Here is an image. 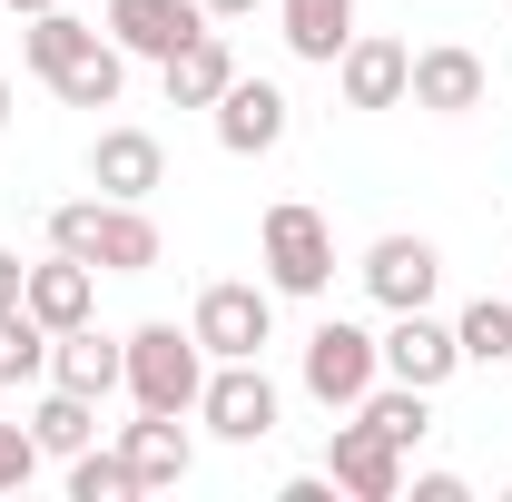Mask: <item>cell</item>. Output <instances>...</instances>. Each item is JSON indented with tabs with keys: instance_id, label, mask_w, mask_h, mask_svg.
Segmentation results:
<instances>
[{
	"instance_id": "4fadbf2b",
	"label": "cell",
	"mask_w": 512,
	"mask_h": 502,
	"mask_svg": "<svg viewBox=\"0 0 512 502\" xmlns=\"http://www.w3.org/2000/svg\"><path fill=\"white\" fill-rule=\"evenodd\" d=\"M99 30L119 40L128 60H168V50H188L197 30H207V10H197V0H109Z\"/></svg>"
},
{
	"instance_id": "8fae6325",
	"label": "cell",
	"mask_w": 512,
	"mask_h": 502,
	"mask_svg": "<svg viewBox=\"0 0 512 502\" xmlns=\"http://www.w3.org/2000/svg\"><path fill=\"white\" fill-rule=\"evenodd\" d=\"M89 188L148 207V197L168 188V148H158L148 128H99V148H89Z\"/></svg>"
},
{
	"instance_id": "83f0119b",
	"label": "cell",
	"mask_w": 512,
	"mask_h": 502,
	"mask_svg": "<svg viewBox=\"0 0 512 502\" xmlns=\"http://www.w3.org/2000/svg\"><path fill=\"white\" fill-rule=\"evenodd\" d=\"M276 502H335V473H296V483H286Z\"/></svg>"
},
{
	"instance_id": "e0dca14e",
	"label": "cell",
	"mask_w": 512,
	"mask_h": 502,
	"mask_svg": "<svg viewBox=\"0 0 512 502\" xmlns=\"http://www.w3.org/2000/svg\"><path fill=\"white\" fill-rule=\"evenodd\" d=\"M158 79H168V109H217V99H227V79H237V50H227V30L207 20L188 50H168V60H158Z\"/></svg>"
},
{
	"instance_id": "ac0fdd59",
	"label": "cell",
	"mask_w": 512,
	"mask_h": 502,
	"mask_svg": "<svg viewBox=\"0 0 512 502\" xmlns=\"http://www.w3.org/2000/svg\"><path fill=\"white\" fill-rule=\"evenodd\" d=\"M20 306L40 315V325H50V335H60V325H89V315H99V266H79V256H40V266H30V286H20Z\"/></svg>"
},
{
	"instance_id": "8992f818",
	"label": "cell",
	"mask_w": 512,
	"mask_h": 502,
	"mask_svg": "<svg viewBox=\"0 0 512 502\" xmlns=\"http://www.w3.org/2000/svg\"><path fill=\"white\" fill-rule=\"evenodd\" d=\"M276 414H286V394L266 384V365H256V355L207 365V384H197V424H207L217 443H266V434H276Z\"/></svg>"
},
{
	"instance_id": "44dd1931",
	"label": "cell",
	"mask_w": 512,
	"mask_h": 502,
	"mask_svg": "<svg viewBox=\"0 0 512 502\" xmlns=\"http://www.w3.org/2000/svg\"><path fill=\"white\" fill-rule=\"evenodd\" d=\"M30 434H40V453H89V443H99V404H89V394H69V384H50V394H40V414H30Z\"/></svg>"
},
{
	"instance_id": "7a4b0ae2",
	"label": "cell",
	"mask_w": 512,
	"mask_h": 502,
	"mask_svg": "<svg viewBox=\"0 0 512 502\" xmlns=\"http://www.w3.org/2000/svg\"><path fill=\"white\" fill-rule=\"evenodd\" d=\"M256 266L276 296H325L335 286V227H325L306 197H276L266 227H256Z\"/></svg>"
},
{
	"instance_id": "ffe728a7",
	"label": "cell",
	"mask_w": 512,
	"mask_h": 502,
	"mask_svg": "<svg viewBox=\"0 0 512 502\" xmlns=\"http://www.w3.org/2000/svg\"><path fill=\"white\" fill-rule=\"evenodd\" d=\"M50 89H60L69 109H119V89H128V50H119V40H89V50H79V60H69Z\"/></svg>"
},
{
	"instance_id": "6da1fadb",
	"label": "cell",
	"mask_w": 512,
	"mask_h": 502,
	"mask_svg": "<svg viewBox=\"0 0 512 502\" xmlns=\"http://www.w3.org/2000/svg\"><path fill=\"white\" fill-rule=\"evenodd\" d=\"M50 247L79 256V266H99V276H148L168 256V237L128 197H69V207H50Z\"/></svg>"
},
{
	"instance_id": "5b68a950",
	"label": "cell",
	"mask_w": 512,
	"mask_h": 502,
	"mask_svg": "<svg viewBox=\"0 0 512 502\" xmlns=\"http://www.w3.org/2000/svg\"><path fill=\"white\" fill-rule=\"evenodd\" d=\"M188 335L207 345V365H227V355H266V335H276V286L266 276H217V286H197V315Z\"/></svg>"
},
{
	"instance_id": "30bf717a",
	"label": "cell",
	"mask_w": 512,
	"mask_h": 502,
	"mask_svg": "<svg viewBox=\"0 0 512 502\" xmlns=\"http://www.w3.org/2000/svg\"><path fill=\"white\" fill-rule=\"evenodd\" d=\"M355 276H365V296H375L384 315L434 306V286H444V247H434V237H375Z\"/></svg>"
},
{
	"instance_id": "277c9868",
	"label": "cell",
	"mask_w": 512,
	"mask_h": 502,
	"mask_svg": "<svg viewBox=\"0 0 512 502\" xmlns=\"http://www.w3.org/2000/svg\"><path fill=\"white\" fill-rule=\"evenodd\" d=\"M296 384L316 394L325 414H355V404L384 384V345L355 325V315H325L316 335H306V355H296Z\"/></svg>"
},
{
	"instance_id": "f1b7e54d",
	"label": "cell",
	"mask_w": 512,
	"mask_h": 502,
	"mask_svg": "<svg viewBox=\"0 0 512 502\" xmlns=\"http://www.w3.org/2000/svg\"><path fill=\"white\" fill-rule=\"evenodd\" d=\"M20 286H30V266H20V256H10V247H0V315H10V306H20Z\"/></svg>"
},
{
	"instance_id": "7402d4cb",
	"label": "cell",
	"mask_w": 512,
	"mask_h": 502,
	"mask_svg": "<svg viewBox=\"0 0 512 502\" xmlns=\"http://www.w3.org/2000/svg\"><path fill=\"white\" fill-rule=\"evenodd\" d=\"M355 414H365L375 434H394V443H404V453H414V443L434 434V394H424V384H394V375H384L375 394L355 404Z\"/></svg>"
},
{
	"instance_id": "f546056e",
	"label": "cell",
	"mask_w": 512,
	"mask_h": 502,
	"mask_svg": "<svg viewBox=\"0 0 512 502\" xmlns=\"http://www.w3.org/2000/svg\"><path fill=\"white\" fill-rule=\"evenodd\" d=\"M197 10H207V20H247L256 0H197Z\"/></svg>"
},
{
	"instance_id": "5bb4252c",
	"label": "cell",
	"mask_w": 512,
	"mask_h": 502,
	"mask_svg": "<svg viewBox=\"0 0 512 502\" xmlns=\"http://www.w3.org/2000/svg\"><path fill=\"white\" fill-rule=\"evenodd\" d=\"M483 89H493V69L473 60L463 40L414 50V109H434V119H473V109H483Z\"/></svg>"
},
{
	"instance_id": "d6986e66",
	"label": "cell",
	"mask_w": 512,
	"mask_h": 502,
	"mask_svg": "<svg viewBox=\"0 0 512 502\" xmlns=\"http://www.w3.org/2000/svg\"><path fill=\"white\" fill-rule=\"evenodd\" d=\"M276 10H286V50L316 69H335V50L355 40V0H276Z\"/></svg>"
},
{
	"instance_id": "d4e9b609",
	"label": "cell",
	"mask_w": 512,
	"mask_h": 502,
	"mask_svg": "<svg viewBox=\"0 0 512 502\" xmlns=\"http://www.w3.org/2000/svg\"><path fill=\"white\" fill-rule=\"evenodd\" d=\"M69 502H138V473H128V453H69Z\"/></svg>"
},
{
	"instance_id": "9c48e42d",
	"label": "cell",
	"mask_w": 512,
	"mask_h": 502,
	"mask_svg": "<svg viewBox=\"0 0 512 502\" xmlns=\"http://www.w3.org/2000/svg\"><path fill=\"white\" fill-rule=\"evenodd\" d=\"M335 89H345V109H404L414 99V50L384 40V30H355L335 50Z\"/></svg>"
},
{
	"instance_id": "484cf974",
	"label": "cell",
	"mask_w": 512,
	"mask_h": 502,
	"mask_svg": "<svg viewBox=\"0 0 512 502\" xmlns=\"http://www.w3.org/2000/svg\"><path fill=\"white\" fill-rule=\"evenodd\" d=\"M40 463H50V453H40V434H30V424H0V493H20Z\"/></svg>"
},
{
	"instance_id": "2e32d148",
	"label": "cell",
	"mask_w": 512,
	"mask_h": 502,
	"mask_svg": "<svg viewBox=\"0 0 512 502\" xmlns=\"http://www.w3.org/2000/svg\"><path fill=\"white\" fill-rule=\"evenodd\" d=\"M286 138V89L276 79H227V99H217V148L227 158H266Z\"/></svg>"
},
{
	"instance_id": "1f68e13d",
	"label": "cell",
	"mask_w": 512,
	"mask_h": 502,
	"mask_svg": "<svg viewBox=\"0 0 512 502\" xmlns=\"http://www.w3.org/2000/svg\"><path fill=\"white\" fill-rule=\"evenodd\" d=\"M0 128H10V79H0Z\"/></svg>"
},
{
	"instance_id": "ba28073f",
	"label": "cell",
	"mask_w": 512,
	"mask_h": 502,
	"mask_svg": "<svg viewBox=\"0 0 512 502\" xmlns=\"http://www.w3.org/2000/svg\"><path fill=\"white\" fill-rule=\"evenodd\" d=\"M375 345H384V375H394V384H424V394H444V384L463 375V345H453V325H444L434 306H404V315L375 335Z\"/></svg>"
},
{
	"instance_id": "9a60e30c",
	"label": "cell",
	"mask_w": 512,
	"mask_h": 502,
	"mask_svg": "<svg viewBox=\"0 0 512 502\" xmlns=\"http://www.w3.org/2000/svg\"><path fill=\"white\" fill-rule=\"evenodd\" d=\"M128 453V473H138V493H168V483H188L197 473V434H188V414H138L119 434Z\"/></svg>"
},
{
	"instance_id": "3957f363",
	"label": "cell",
	"mask_w": 512,
	"mask_h": 502,
	"mask_svg": "<svg viewBox=\"0 0 512 502\" xmlns=\"http://www.w3.org/2000/svg\"><path fill=\"white\" fill-rule=\"evenodd\" d=\"M197 384H207V345L188 325H138L128 335V404L138 414H197Z\"/></svg>"
},
{
	"instance_id": "4dcf8cb0",
	"label": "cell",
	"mask_w": 512,
	"mask_h": 502,
	"mask_svg": "<svg viewBox=\"0 0 512 502\" xmlns=\"http://www.w3.org/2000/svg\"><path fill=\"white\" fill-rule=\"evenodd\" d=\"M10 10H20V20H40V10H60V0H10Z\"/></svg>"
},
{
	"instance_id": "cb8c5ba5",
	"label": "cell",
	"mask_w": 512,
	"mask_h": 502,
	"mask_svg": "<svg viewBox=\"0 0 512 502\" xmlns=\"http://www.w3.org/2000/svg\"><path fill=\"white\" fill-rule=\"evenodd\" d=\"M30 375H50V325L30 306H10L0 315V384H30Z\"/></svg>"
},
{
	"instance_id": "7c38bea8",
	"label": "cell",
	"mask_w": 512,
	"mask_h": 502,
	"mask_svg": "<svg viewBox=\"0 0 512 502\" xmlns=\"http://www.w3.org/2000/svg\"><path fill=\"white\" fill-rule=\"evenodd\" d=\"M50 384H69V394H119L128 384V335H99V315L89 325H60L50 335Z\"/></svg>"
},
{
	"instance_id": "52a82bcc",
	"label": "cell",
	"mask_w": 512,
	"mask_h": 502,
	"mask_svg": "<svg viewBox=\"0 0 512 502\" xmlns=\"http://www.w3.org/2000/svg\"><path fill=\"white\" fill-rule=\"evenodd\" d=\"M325 473H335L345 502H394V493H404V443L375 434L365 414H345V424L325 434Z\"/></svg>"
},
{
	"instance_id": "4316f807",
	"label": "cell",
	"mask_w": 512,
	"mask_h": 502,
	"mask_svg": "<svg viewBox=\"0 0 512 502\" xmlns=\"http://www.w3.org/2000/svg\"><path fill=\"white\" fill-rule=\"evenodd\" d=\"M414 502H463V473H414Z\"/></svg>"
},
{
	"instance_id": "603a6c76",
	"label": "cell",
	"mask_w": 512,
	"mask_h": 502,
	"mask_svg": "<svg viewBox=\"0 0 512 502\" xmlns=\"http://www.w3.org/2000/svg\"><path fill=\"white\" fill-rule=\"evenodd\" d=\"M453 345H463V365H512V296H473L453 315Z\"/></svg>"
}]
</instances>
